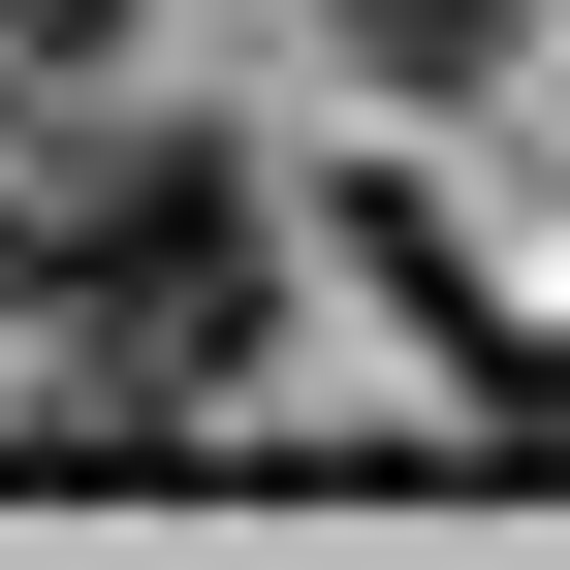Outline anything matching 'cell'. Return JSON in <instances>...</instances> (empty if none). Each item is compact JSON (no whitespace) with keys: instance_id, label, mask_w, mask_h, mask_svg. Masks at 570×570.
<instances>
[{"instance_id":"7a4b0ae2","label":"cell","mask_w":570,"mask_h":570,"mask_svg":"<svg viewBox=\"0 0 570 570\" xmlns=\"http://www.w3.org/2000/svg\"><path fill=\"white\" fill-rule=\"evenodd\" d=\"M317 32H348V63H381V96H475V63H508V32H539V0H317Z\"/></svg>"},{"instance_id":"6da1fadb","label":"cell","mask_w":570,"mask_h":570,"mask_svg":"<svg viewBox=\"0 0 570 570\" xmlns=\"http://www.w3.org/2000/svg\"><path fill=\"white\" fill-rule=\"evenodd\" d=\"M0 317H63V348H223V317H254V190L190 159V127H96V159L0 190Z\"/></svg>"},{"instance_id":"3957f363","label":"cell","mask_w":570,"mask_h":570,"mask_svg":"<svg viewBox=\"0 0 570 570\" xmlns=\"http://www.w3.org/2000/svg\"><path fill=\"white\" fill-rule=\"evenodd\" d=\"M0 63H127V0H0Z\"/></svg>"}]
</instances>
